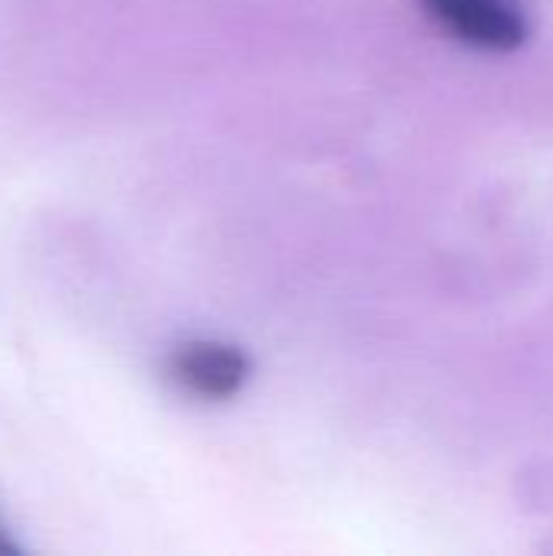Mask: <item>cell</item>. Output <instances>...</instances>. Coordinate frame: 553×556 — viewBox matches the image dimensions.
I'll return each mask as SVG.
<instances>
[{"instance_id": "cell-1", "label": "cell", "mask_w": 553, "mask_h": 556, "mask_svg": "<svg viewBox=\"0 0 553 556\" xmlns=\"http://www.w3.org/2000/svg\"><path fill=\"white\" fill-rule=\"evenodd\" d=\"M440 29L453 39L489 49L512 52L528 39V20L512 0H420Z\"/></svg>"}, {"instance_id": "cell-2", "label": "cell", "mask_w": 553, "mask_h": 556, "mask_svg": "<svg viewBox=\"0 0 553 556\" xmlns=\"http://www.w3.org/2000/svg\"><path fill=\"white\" fill-rule=\"evenodd\" d=\"M173 378L199 397L222 401L248 381V358L218 342L183 345L173 358Z\"/></svg>"}, {"instance_id": "cell-3", "label": "cell", "mask_w": 553, "mask_h": 556, "mask_svg": "<svg viewBox=\"0 0 553 556\" xmlns=\"http://www.w3.org/2000/svg\"><path fill=\"white\" fill-rule=\"evenodd\" d=\"M7 551H13V544L7 541V534H3V528H0V554H7Z\"/></svg>"}]
</instances>
